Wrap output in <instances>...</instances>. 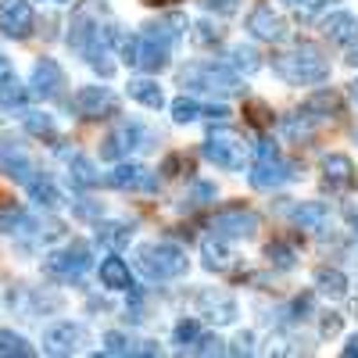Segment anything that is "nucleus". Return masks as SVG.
<instances>
[{
	"label": "nucleus",
	"instance_id": "nucleus-1",
	"mask_svg": "<svg viewBox=\"0 0 358 358\" xmlns=\"http://www.w3.org/2000/svg\"><path fill=\"white\" fill-rule=\"evenodd\" d=\"M273 72L287 86H315V83L330 79V57L315 43H297V47L273 57Z\"/></svg>",
	"mask_w": 358,
	"mask_h": 358
},
{
	"label": "nucleus",
	"instance_id": "nucleus-2",
	"mask_svg": "<svg viewBox=\"0 0 358 358\" xmlns=\"http://www.w3.org/2000/svg\"><path fill=\"white\" fill-rule=\"evenodd\" d=\"M176 83L187 94H208V97H233L241 94V72H233L229 65L219 62H190L176 72Z\"/></svg>",
	"mask_w": 358,
	"mask_h": 358
},
{
	"label": "nucleus",
	"instance_id": "nucleus-3",
	"mask_svg": "<svg viewBox=\"0 0 358 358\" xmlns=\"http://www.w3.org/2000/svg\"><path fill=\"white\" fill-rule=\"evenodd\" d=\"M136 268L151 280V283H169L179 280L187 273V251L172 244V241H151V244H140L133 255Z\"/></svg>",
	"mask_w": 358,
	"mask_h": 358
},
{
	"label": "nucleus",
	"instance_id": "nucleus-4",
	"mask_svg": "<svg viewBox=\"0 0 358 358\" xmlns=\"http://www.w3.org/2000/svg\"><path fill=\"white\" fill-rule=\"evenodd\" d=\"M294 176H297L294 165L280 155V147L273 140H258L255 143V162H251V172H248L255 190H280V187L290 183Z\"/></svg>",
	"mask_w": 358,
	"mask_h": 358
},
{
	"label": "nucleus",
	"instance_id": "nucleus-5",
	"mask_svg": "<svg viewBox=\"0 0 358 358\" xmlns=\"http://www.w3.org/2000/svg\"><path fill=\"white\" fill-rule=\"evenodd\" d=\"M118 50H122V62L129 69H140L147 76H158L162 69H169V54H172L169 43L147 36L143 29L136 36H122V40H118Z\"/></svg>",
	"mask_w": 358,
	"mask_h": 358
},
{
	"label": "nucleus",
	"instance_id": "nucleus-6",
	"mask_svg": "<svg viewBox=\"0 0 358 358\" xmlns=\"http://www.w3.org/2000/svg\"><path fill=\"white\" fill-rule=\"evenodd\" d=\"M155 143V133L147 129L143 122H136V118H122L101 143V158L104 162H122L129 158L133 151H143V147Z\"/></svg>",
	"mask_w": 358,
	"mask_h": 358
},
{
	"label": "nucleus",
	"instance_id": "nucleus-7",
	"mask_svg": "<svg viewBox=\"0 0 358 358\" xmlns=\"http://www.w3.org/2000/svg\"><path fill=\"white\" fill-rule=\"evenodd\" d=\"M201 155L212 162L215 169H226V172H241L244 162H248V147L244 140L236 136L233 129H212L201 147Z\"/></svg>",
	"mask_w": 358,
	"mask_h": 358
},
{
	"label": "nucleus",
	"instance_id": "nucleus-8",
	"mask_svg": "<svg viewBox=\"0 0 358 358\" xmlns=\"http://www.w3.org/2000/svg\"><path fill=\"white\" fill-rule=\"evenodd\" d=\"M90 265H94V251H90L83 241H72V244L57 248V251H50L43 258V273L54 276V280H62V283H72V280H79L86 273Z\"/></svg>",
	"mask_w": 358,
	"mask_h": 358
},
{
	"label": "nucleus",
	"instance_id": "nucleus-9",
	"mask_svg": "<svg viewBox=\"0 0 358 358\" xmlns=\"http://www.w3.org/2000/svg\"><path fill=\"white\" fill-rule=\"evenodd\" d=\"M212 233L222 236V241H248V236L258 233V215L244 204H233V208H222L212 219Z\"/></svg>",
	"mask_w": 358,
	"mask_h": 358
},
{
	"label": "nucleus",
	"instance_id": "nucleus-10",
	"mask_svg": "<svg viewBox=\"0 0 358 358\" xmlns=\"http://www.w3.org/2000/svg\"><path fill=\"white\" fill-rule=\"evenodd\" d=\"M72 111L79 118H111L118 115V97L111 94L108 86H79L76 94H72Z\"/></svg>",
	"mask_w": 358,
	"mask_h": 358
},
{
	"label": "nucleus",
	"instance_id": "nucleus-11",
	"mask_svg": "<svg viewBox=\"0 0 358 358\" xmlns=\"http://www.w3.org/2000/svg\"><path fill=\"white\" fill-rule=\"evenodd\" d=\"M29 94L40 101H62L65 94V72L54 57H40L33 65V76H29Z\"/></svg>",
	"mask_w": 358,
	"mask_h": 358
},
{
	"label": "nucleus",
	"instance_id": "nucleus-12",
	"mask_svg": "<svg viewBox=\"0 0 358 358\" xmlns=\"http://www.w3.org/2000/svg\"><path fill=\"white\" fill-rule=\"evenodd\" d=\"M248 33L262 43H283L290 36V29H287L283 15L273 11V4H255L248 15Z\"/></svg>",
	"mask_w": 358,
	"mask_h": 358
},
{
	"label": "nucleus",
	"instance_id": "nucleus-13",
	"mask_svg": "<svg viewBox=\"0 0 358 358\" xmlns=\"http://www.w3.org/2000/svg\"><path fill=\"white\" fill-rule=\"evenodd\" d=\"M33 4L29 0H0V33L11 36V40H29L33 36Z\"/></svg>",
	"mask_w": 358,
	"mask_h": 358
},
{
	"label": "nucleus",
	"instance_id": "nucleus-14",
	"mask_svg": "<svg viewBox=\"0 0 358 358\" xmlns=\"http://www.w3.org/2000/svg\"><path fill=\"white\" fill-rule=\"evenodd\" d=\"M108 183L115 190H133V194H158V176L147 169V165H136V162H118L108 176Z\"/></svg>",
	"mask_w": 358,
	"mask_h": 358
},
{
	"label": "nucleus",
	"instance_id": "nucleus-15",
	"mask_svg": "<svg viewBox=\"0 0 358 358\" xmlns=\"http://www.w3.org/2000/svg\"><path fill=\"white\" fill-rule=\"evenodd\" d=\"M83 344H86V326H79V322H54L43 330L47 355H76Z\"/></svg>",
	"mask_w": 358,
	"mask_h": 358
},
{
	"label": "nucleus",
	"instance_id": "nucleus-16",
	"mask_svg": "<svg viewBox=\"0 0 358 358\" xmlns=\"http://www.w3.org/2000/svg\"><path fill=\"white\" fill-rule=\"evenodd\" d=\"M0 172L11 176L15 183H29V179L36 176V165L33 158L25 155V147L11 136H0Z\"/></svg>",
	"mask_w": 358,
	"mask_h": 358
},
{
	"label": "nucleus",
	"instance_id": "nucleus-17",
	"mask_svg": "<svg viewBox=\"0 0 358 358\" xmlns=\"http://www.w3.org/2000/svg\"><path fill=\"white\" fill-rule=\"evenodd\" d=\"M322 183L330 194H351L358 187V172L348 155H326L322 158Z\"/></svg>",
	"mask_w": 358,
	"mask_h": 358
},
{
	"label": "nucleus",
	"instance_id": "nucleus-18",
	"mask_svg": "<svg viewBox=\"0 0 358 358\" xmlns=\"http://www.w3.org/2000/svg\"><path fill=\"white\" fill-rule=\"evenodd\" d=\"M62 162H65V169H69V183H72L76 190H94V187H101V172H97V165L90 162L86 155L62 147Z\"/></svg>",
	"mask_w": 358,
	"mask_h": 358
},
{
	"label": "nucleus",
	"instance_id": "nucleus-19",
	"mask_svg": "<svg viewBox=\"0 0 358 358\" xmlns=\"http://www.w3.org/2000/svg\"><path fill=\"white\" fill-rule=\"evenodd\" d=\"M197 308H201V315H208L219 326L236 322V301L229 294H222V290H201L197 294Z\"/></svg>",
	"mask_w": 358,
	"mask_h": 358
},
{
	"label": "nucleus",
	"instance_id": "nucleus-20",
	"mask_svg": "<svg viewBox=\"0 0 358 358\" xmlns=\"http://www.w3.org/2000/svg\"><path fill=\"white\" fill-rule=\"evenodd\" d=\"M290 222L308 229V233H326L330 229V208L322 201H301V204L290 208Z\"/></svg>",
	"mask_w": 358,
	"mask_h": 358
},
{
	"label": "nucleus",
	"instance_id": "nucleus-21",
	"mask_svg": "<svg viewBox=\"0 0 358 358\" xmlns=\"http://www.w3.org/2000/svg\"><path fill=\"white\" fill-rule=\"evenodd\" d=\"M322 33L330 43H341V47H351L358 43V15L351 11H334L330 18L322 22Z\"/></svg>",
	"mask_w": 358,
	"mask_h": 358
},
{
	"label": "nucleus",
	"instance_id": "nucleus-22",
	"mask_svg": "<svg viewBox=\"0 0 358 358\" xmlns=\"http://www.w3.org/2000/svg\"><path fill=\"white\" fill-rule=\"evenodd\" d=\"M143 33L162 40V43H169V47H176L179 40H183V33H187V18L183 15H162L158 22H147Z\"/></svg>",
	"mask_w": 358,
	"mask_h": 358
},
{
	"label": "nucleus",
	"instance_id": "nucleus-23",
	"mask_svg": "<svg viewBox=\"0 0 358 358\" xmlns=\"http://www.w3.org/2000/svg\"><path fill=\"white\" fill-rule=\"evenodd\" d=\"M315 126H322V122H330L334 115H341V97L334 94V90H319V94H312L308 101H305V108H301Z\"/></svg>",
	"mask_w": 358,
	"mask_h": 358
},
{
	"label": "nucleus",
	"instance_id": "nucleus-24",
	"mask_svg": "<svg viewBox=\"0 0 358 358\" xmlns=\"http://www.w3.org/2000/svg\"><path fill=\"white\" fill-rule=\"evenodd\" d=\"M101 355H158V344L151 341H129L126 334H104V344H101Z\"/></svg>",
	"mask_w": 358,
	"mask_h": 358
},
{
	"label": "nucleus",
	"instance_id": "nucleus-25",
	"mask_svg": "<svg viewBox=\"0 0 358 358\" xmlns=\"http://www.w3.org/2000/svg\"><path fill=\"white\" fill-rule=\"evenodd\" d=\"M25 104V90L11 69V62L0 54V108H22Z\"/></svg>",
	"mask_w": 358,
	"mask_h": 358
},
{
	"label": "nucleus",
	"instance_id": "nucleus-26",
	"mask_svg": "<svg viewBox=\"0 0 358 358\" xmlns=\"http://www.w3.org/2000/svg\"><path fill=\"white\" fill-rule=\"evenodd\" d=\"M97 241L104 244V248H111V251H122V248H129V241H133V222H122V219H108V222H97Z\"/></svg>",
	"mask_w": 358,
	"mask_h": 358
},
{
	"label": "nucleus",
	"instance_id": "nucleus-27",
	"mask_svg": "<svg viewBox=\"0 0 358 358\" xmlns=\"http://www.w3.org/2000/svg\"><path fill=\"white\" fill-rule=\"evenodd\" d=\"M101 287H108V290H133V273H129V265L118 255H108L101 262Z\"/></svg>",
	"mask_w": 358,
	"mask_h": 358
},
{
	"label": "nucleus",
	"instance_id": "nucleus-28",
	"mask_svg": "<svg viewBox=\"0 0 358 358\" xmlns=\"http://www.w3.org/2000/svg\"><path fill=\"white\" fill-rule=\"evenodd\" d=\"M201 255H204V268L208 273H226V268L233 265V251L226 248L222 236H204V244H201Z\"/></svg>",
	"mask_w": 358,
	"mask_h": 358
},
{
	"label": "nucleus",
	"instance_id": "nucleus-29",
	"mask_svg": "<svg viewBox=\"0 0 358 358\" xmlns=\"http://www.w3.org/2000/svg\"><path fill=\"white\" fill-rule=\"evenodd\" d=\"M226 65L233 69V72H244V76H255L258 69H262V54L251 47V43H233L229 50H226Z\"/></svg>",
	"mask_w": 358,
	"mask_h": 358
},
{
	"label": "nucleus",
	"instance_id": "nucleus-30",
	"mask_svg": "<svg viewBox=\"0 0 358 358\" xmlns=\"http://www.w3.org/2000/svg\"><path fill=\"white\" fill-rule=\"evenodd\" d=\"M126 94L136 101V104H143V108H151V111H158V108H165V94H162V86L155 83V79H129V86H126Z\"/></svg>",
	"mask_w": 358,
	"mask_h": 358
},
{
	"label": "nucleus",
	"instance_id": "nucleus-31",
	"mask_svg": "<svg viewBox=\"0 0 358 358\" xmlns=\"http://www.w3.org/2000/svg\"><path fill=\"white\" fill-rule=\"evenodd\" d=\"M25 190H29V197H33L36 208H47V212L62 208V190H57L47 176H33V179L25 183Z\"/></svg>",
	"mask_w": 358,
	"mask_h": 358
},
{
	"label": "nucleus",
	"instance_id": "nucleus-32",
	"mask_svg": "<svg viewBox=\"0 0 358 358\" xmlns=\"http://www.w3.org/2000/svg\"><path fill=\"white\" fill-rule=\"evenodd\" d=\"M36 229V219L25 212V208H18V204H4L0 208V233H33Z\"/></svg>",
	"mask_w": 358,
	"mask_h": 358
},
{
	"label": "nucleus",
	"instance_id": "nucleus-33",
	"mask_svg": "<svg viewBox=\"0 0 358 358\" xmlns=\"http://www.w3.org/2000/svg\"><path fill=\"white\" fill-rule=\"evenodd\" d=\"M315 290L322 294V297H334V301H341V297L348 294V276L341 273V268H319L315 273Z\"/></svg>",
	"mask_w": 358,
	"mask_h": 358
},
{
	"label": "nucleus",
	"instance_id": "nucleus-34",
	"mask_svg": "<svg viewBox=\"0 0 358 358\" xmlns=\"http://www.w3.org/2000/svg\"><path fill=\"white\" fill-rule=\"evenodd\" d=\"M22 126L40 136V140H57V126H54V118L43 115V111H22Z\"/></svg>",
	"mask_w": 358,
	"mask_h": 358
},
{
	"label": "nucleus",
	"instance_id": "nucleus-35",
	"mask_svg": "<svg viewBox=\"0 0 358 358\" xmlns=\"http://www.w3.org/2000/svg\"><path fill=\"white\" fill-rule=\"evenodd\" d=\"M0 358H33V344L15 330H0Z\"/></svg>",
	"mask_w": 358,
	"mask_h": 358
},
{
	"label": "nucleus",
	"instance_id": "nucleus-36",
	"mask_svg": "<svg viewBox=\"0 0 358 358\" xmlns=\"http://www.w3.org/2000/svg\"><path fill=\"white\" fill-rule=\"evenodd\" d=\"M197 118H204V104H197L187 94L172 101V122L176 126H190V122H197Z\"/></svg>",
	"mask_w": 358,
	"mask_h": 358
},
{
	"label": "nucleus",
	"instance_id": "nucleus-37",
	"mask_svg": "<svg viewBox=\"0 0 358 358\" xmlns=\"http://www.w3.org/2000/svg\"><path fill=\"white\" fill-rule=\"evenodd\" d=\"M201 341V322L197 319H179L176 330H172V344L179 351H194V344Z\"/></svg>",
	"mask_w": 358,
	"mask_h": 358
},
{
	"label": "nucleus",
	"instance_id": "nucleus-38",
	"mask_svg": "<svg viewBox=\"0 0 358 358\" xmlns=\"http://www.w3.org/2000/svg\"><path fill=\"white\" fill-rule=\"evenodd\" d=\"M215 183H204V179H197L194 183V190H190V197L183 194V208H201V204H212L215 201Z\"/></svg>",
	"mask_w": 358,
	"mask_h": 358
},
{
	"label": "nucleus",
	"instance_id": "nucleus-39",
	"mask_svg": "<svg viewBox=\"0 0 358 358\" xmlns=\"http://www.w3.org/2000/svg\"><path fill=\"white\" fill-rule=\"evenodd\" d=\"M265 258H268V265H276V268H294V248L290 244H283V241H276V244H268L265 248Z\"/></svg>",
	"mask_w": 358,
	"mask_h": 358
},
{
	"label": "nucleus",
	"instance_id": "nucleus-40",
	"mask_svg": "<svg viewBox=\"0 0 358 358\" xmlns=\"http://www.w3.org/2000/svg\"><path fill=\"white\" fill-rule=\"evenodd\" d=\"M194 40H197L201 47L222 43V29H219V25H212V22H197V25H194Z\"/></svg>",
	"mask_w": 358,
	"mask_h": 358
},
{
	"label": "nucleus",
	"instance_id": "nucleus-41",
	"mask_svg": "<svg viewBox=\"0 0 358 358\" xmlns=\"http://www.w3.org/2000/svg\"><path fill=\"white\" fill-rule=\"evenodd\" d=\"M226 351H229L226 341H219V337H212V334H201V341L194 344L190 355H226Z\"/></svg>",
	"mask_w": 358,
	"mask_h": 358
},
{
	"label": "nucleus",
	"instance_id": "nucleus-42",
	"mask_svg": "<svg viewBox=\"0 0 358 358\" xmlns=\"http://www.w3.org/2000/svg\"><path fill=\"white\" fill-rule=\"evenodd\" d=\"M287 8H294V11H301L305 18H312V15H319L326 4H337V0H283Z\"/></svg>",
	"mask_w": 358,
	"mask_h": 358
},
{
	"label": "nucleus",
	"instance_id": "nucleus-43",
	"mask_svg": "<svg viewBox=\"0 0 358 358\" xmlns=\"http://www.w3.org/2000/svg\"><path fill=\"white\" fill-rule=\"evenodd\" d=\"M204 11H215V15H233L236 8H241V0H201Z\"/></svg>",
	"mask_w": 358,
	"mask_h": 358
},
{
	"label": "nucleus",
	"instance_id": "nucleus-44",
	"mask_svg": "<svg viewBox=\"0 0 358 358\" xmlns=\"http://www.w3.org/2000/svg\"><path fill=\"white\" fill-rule=\"evenodd\" d=\"M341 334V315L337 312H326L319 322V337H337Z\"/></svg>",
	"mask_w": 358,
	"mask_h": 358
},
{
	"label": "nucleus",
	"instance_id": "nucleus-45",
	"mask_svg": "<svg viewBox=\"0 0 358 358\" xmlns=\"http://www.w3.org/2000/svg\"><path fill=\"white\" fill-rule=\"evenodd\" d=\"M248 111H251V122H258V126L273 122V115H268V111H265V104H258V101H251V104H248Z\"/></svg>",
	"mask_w": 358,
	"mask_h": 358
},
{
	"label": "nucleus",
	"instance_id": "nucleus-46",
	"mask_svg": "<svg viewBox=\"0 0 358 358\" xmlns=\"http://www.w3.org/2000/svg\"><path fill=\"white\" fill-rule=\"evenodd\" d=\"M251 344H255V337H251V334H241V337H236V348H229V351H233V355H251V351H255Z\"/></svg>",
	"mask_w": 358,
	"mask_h": 358
},
{
	"label": "nucleus",
	"instance_id": "nucleus-47",
	"mask_svg": "<svg viewBox=\"0 0 358 358\" xmlns=\"http://www.w3.org/2000/svg\"><path fill=\"white\" fill-rule=\"evenodd\" d=\"M344 358H358V334L348 337V344H344Z\"/></svg>",
	"mask_w": 358,
	"mask_h": 358
},
{
	"label": "nucleus",
	"instance_id": "nucleus-48",
	"mask_svg": "<svg viewBox=\"0 0 358 358\" xmlns=\"http://www.w3.org/2000/svg\"><path fill=\"white\" fill-rule=\"evenodd\" d=\"M76 215H83V219H90V215H97V204H76Z\"/></svg>",
	"mask_w": 358,
	"mask_h": 358
},
{
	"label": "nucleus",
	"instance_id": "nucleus-49",
	"mask_svg": "<svg viewBox=\"0 0 358 358\" xmlns=\"http://www.w3.org/2000/svg\"><path fill=\"white\" fill-rule=\"evenodd\" d=\"M348 62H351V65H358V43H351V54H348Z\"/></svg>",
	"mask_w": 358,
	"mask_h": 358
},
{
	"label": "nucleus",
	"instance_id": "nucleus-50",
	"mask_svg": "<svg viewBox=\"0 0 358 358\" xmlns=\"http://www.w3.org/2000/svg\"><path fill=\"white\" fill-rule=\"evenodd\" d=\"M351 226H355V233H358V212H351Z\"/></svg>",
	"mask_w": 358,
	"mask_h": 358
},
{
	"label": "nucleus",
	"instance_id": "nucleus-51",
	"mask_svg": "<svg viewBox=\"0 0 358 358\" xmlns=\"http://www.w3.org/2000/svg\"><path fill=\"white\" fill-rule=\"evenodd\" d=\"M351 94H355V101H358V79L351 83Z\"/></svg>",
	"mask_w": 358,
	"mask_h": 358
},
{
	"label": "nucleus",
	"instance_id": "nucleus-52",
	"mask_svg": "<svg viewBox=\"0 0 358 358\" xmlns=\"http://www.w3.org/2000/svg\"><path fill=\"white\" fill-rule=\"evenodd\" d=\"M147 4H169V0H147Z\"/></svg>",
	"mask_w": 358,
	"mask_h": 358
},
{
	"label": "nucleus",
	"instance_id": "nucleus-53",
	"mask_svg": "<svg viewBox=\"0 0 358 358\" xmlns=\"http://www.w3.org/2000/svg\"><path fill=\"white\" fill-rule=\"evenodd\" d=\"M47 4H69V0H47Z\"/></svg>",
	"mask_w": 358,
	"mask_h": 358
},
{
	"label": "nucleus",
	"instance_id": "nucleus-54",
	"mask_svg": "<svg viewBox=\"0 0 358 358\" xmlns=\"http://www.w3.org/2000/svg\"><path fill=\"white\" fill-rule=\"evenodd\" d=\"M355 140H358V129H355Z\"/></svg>",
	"mask_w": 358,
	"mask_h": 358
}]
</instances>
